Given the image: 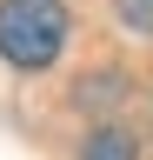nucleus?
<instances>
[{
    "label": "nucleus",
    "mask_w": 153,
    "mask_h": 160,
    "mask_svg": "<svg viewBox=\"0 0 153 160\" xmlns=\"http://www.w3.org/2000/svg\"><path fill=\"white\" fill-rule=\"evenodd\" d=\"M67 40H73V7L67 0H0V60L13 73L60 67Z\"/></svg>",
    "instance_id": "nucleus-1"
},
{
    "label": "nucleus",
    "mask_w": 153,
    "mask_h": 160,
    "mask_svg": "<svg viewBox=\"0 0 153 160\" xmlns=\"http://www.w3.org/2000/svg\"><path fill=\"white\" fill-rule=\"evenodd\" d=\"M73 160H140V133L120 127V120H93L73 147Z\"/></svg>",
    "instance_id": "nucleus-2"
},
{
    "label": "nucleus",
    "mask_w": 153,
    "mask_h": 160,
    "mask_svg": "<svg viewBox=\"0 0 153 160\" xmlns=\"http://www.w3.org/2000/svg\"><path fill=\"white\" fill-rule=\"evenodd\" d=\"M120 93H127L120 67H93V73H80V93L73 100H80V107H100V100H120Z\"/></svg>",
    "instance_id": "nucleus-3"
},
{
    "label": "nucleus",
    "mask_w": 153,
    "mask_h": 160,
    "mask_svg": "<svg viewBox=\"0 0 153 160\" xmlns=\"http://www.w3.org/2000/svg\"><path fill=\"white\" fill-rule=\"evenodd\" d=\"M113 20L133 40H153V0H113Z\"/></svg>",
    "instance_id": "nucleus-4"
}]
</instances>
